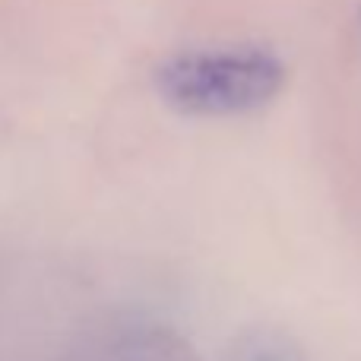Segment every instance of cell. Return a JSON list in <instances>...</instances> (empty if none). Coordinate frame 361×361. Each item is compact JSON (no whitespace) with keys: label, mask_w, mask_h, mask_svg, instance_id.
I'll list each match as a JSON object with an SVG mask.
<instances>
[{"label":"cell","mask_w":361,"mask_h":361,"mask_svg":"<svg viewBox=\"0 0 361 361\" xmlns=\"http://www.w3.org/2000/svg\"><path fill=\"white\" fill-rule=\"evenodd\" d=\"M286 86V63L263 48H197L159 63L156 89L175 111L235 118L269 105Z\"/></svg>","instance_id":"6da1fadb"},{"label":"cell","mask_w":361,"mask_h":361,"mask_svg":"<svg viewBox=\"0 0 361 361\" xmlns=\"http://www.w3.org/2000/svg\"><path fill=\"white\" fill-rule=\"evenodd\" d=\"M225 361H311L298 339L276 326H247L231 339Z\"/></svg>","instance_id":"7a4b0ae2"}]
</instances>
